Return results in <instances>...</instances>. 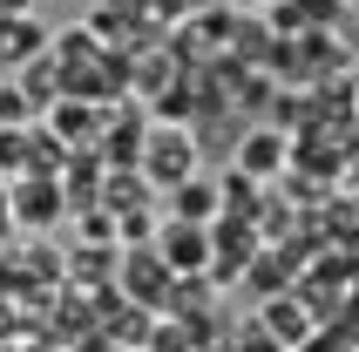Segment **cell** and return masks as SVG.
Masks as SVG:
<instances>
[{
    "label": "cell",
    "instance_id": "6da1fadb",
    "mask_svg": "<svg viewBox=\"0 0 359 352\" xmlns=\"http://www.w3.org/2000/svg\"><path fill=\"white\" fill-rule=\"evenodd\" d=\"M136 176L149 183V190H170V183H183V176H197V129L190 122H177V129H142V149H136Z\"/></svg>",
    "mask_w": 359,
    "mask_h": 352
},
{
    "label": "cell",
    "instance_id": "7a4b0ae2",
    "mask_svg": "<svg viewBox=\"0 0 359 352\" xmlns=\"http://www.w3.org/2000/svg\"><path fill=\"white\" fill-rule=\"evenodd\" d=\"M231 170H244L251 183H271V176H285V170H292V129H278V122L244 129V136H238V156H231Z\"/></svg>",
    "mask_w": 359,
    "mask_h": 352
},
{
    "label": "cell",
    "instance_id": "3957f363",
    "mask_svg": "<svg viewBox=\"0 0 359 352\" xmlns=\"http://www.w3.org/2000/svg\"><path fill=\"white\" fill-rule=\"evenodd\" d=\"M203 257H210V224L170 217V224H163V264H170V278L177 271H203Z\"/></svg>",
    "mask_w": 359,
    "mask_h": 352
},
{
    "label": "cell",
    "instance_id": "277c9868",
    "mask_svg": "<svg viewBox=\"0 0 359 352\" xmlns=\"http://www.w3.org/2000/svg\"><path fill=\"white\" fill-rule=\"evenodd\" d=\"M217 183H203V176H183V183H170V217H183V224H210L217 217Z\"/></svg>",
    "mask_w": 359,
    "mask_h": 352
},
{
    "label": "cell",
    "instance_id": "5b68a950",
    "mask_svg": "<svg viewBox=\"0 0 359 352\" xmlns=\"http://www.w3.org/2000/svg\"><path fill=\"white\" fill-rule=\"evenodd\" d=\"M299 312H305L299 298H271V305H264V325H271V339L285 332V346H299V339L319 325V318H299Z\"/></svg>",
    "mask_w": 359,
    "mask_h": 352
},
{
    "label": "cell",
    "instance_id": "8992f818",
    "mask_svg": "<svg viewBox=\"0 0 359 352\" xmlns=\"http://www.w3.org/2000/svg\"><path fill=\"white\" fill-rule=\"evenodd\" d=\"M27 116H34V102L20 95L14 81H0V122H27Z\"/></svg>",
    "mask_w": 359,
    "mask_h": 352
},
{
    "label": "cell",
    "instance_id": "52a82bcc",
    "mask_svg": "<svg viewBox=\"0 0 359 352\" xmlns=\"http://www.w3.org/2000/svg\"><path fill=\"white\" fill-rule=\"evenodd\" d=\"M14 231V183H7V176H0V237Z\"/></svg>",
    "mask_w": 359,
    "mask_h": 352
},
{
    "label": "cell",
    "instance_id": "ba28073f",
    "mask_svg": "<svg viewBox=\"0 0 359 352\" xmlns=\"http://www.w3.org/2000/svg\"><path fill=\"white\" fill-rule=\"evenodd\" d=\"M0 7H7V14H27V7H34V0H0Z\"/></svg>",
    "mask_w": 359,
    "mask_h": 352
},
{
    "label": "cell",
    "instance_id": "9c48e42d",
    "mask_svg": "<svg viewBox=\"0 0 359 352\" xmlns=\"http://www.w3.org/2000/svg\"><path fill=\"white\" fill-rule=\"evenodd\" d=\"M353 116H359V81H353Z\"/></svg>",
    "mask_w": 359,
    "mask_h": 352
},
{
    "label": "cell",
    "instance_id": "30bf717a",
    "mask_svg": "<svg viewBox=\"0 0 359 352\" xmlns=\"http://www.w3.org/2000/svg\"><path fill=\"white\" fill-rule=\"evenodd\" d=\"M346 7H353V14H359V0H346Z\"/></svg>",
    "mask_w": 359,
    "mask_h": 352
}]
</instances>
